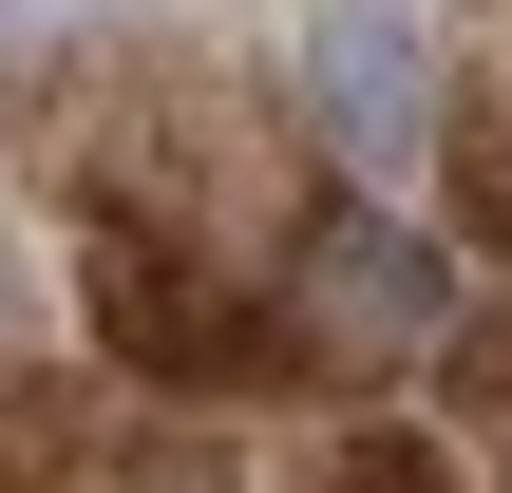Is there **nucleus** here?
<instances>
[{"mask_svg": "<svg viewBox=\"0 0 512 493\" xmlns=\"http://www.w3.org/2000/svg\"><path fill=\"white\" fill-rule=\"evenodd\" d=\"M437 323H456V285H437V247H418L399 209H323V228L285 247V342H304V361H323V342H342V361H418Z\"/></svg>", "mask_w": 512, "mask_h": 493, "instance_id": "1", "label": "nucleus"}, {"mask_svg": "<svg viewBox=\"0 0 512 493\" xmlns=\"http://www.w3.org/2000/svg\"><path fill=\"white\" fill-rule=\"evenodd\" d=\"M95 323L133 342V380H285L304 342H285V304H228L209 266H171L152 228H114L95 247Z\"/></svg>", "mask_w": 512, "mask_h": 493, "instance_id": "2", "label": "nucleus"}, {"mask_svg": "<svg viewBox=\"0 0 512 493\" xmlns=\"http://www.w3.org/2000/svg\"><path fill=\"white\" fill-rule=\"evenodd\" d=\"M19 19H57V0H0V38H19Z\"/></svg>", "mask_w": 512, "mask_h": 493, "instance_id": "4", "label": "nucleus"}, {"mask_svg": "<svg viewBox=\"0 0 512 493\" xmlns=\"http://www.w3.org/2000/svg\"><path fill=\"white\" fill-rule=\"evenodd\" d=\"M304 95H323L342 171H399V152L437 133V76H418V19H399V0H323V19H304Z\"/></svg>", "mask_w": 512, "mask_h": 493, "instance_id": "3", "label": "nucleus"}]
</instances>
